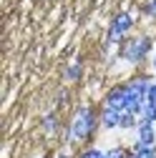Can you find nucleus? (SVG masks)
I'll use <instances>...</instances> for the list:
<instances>
[{"label": "nucleus", "mask_w": 156, "mask_h": 158, "mask_svg": "<svg viewBox=\"0 0 156 158\" xmlns=\"http://www.w3.org/2000/svg\"><path fill=\"white\" fill-rule=\"evenodd\" d=\"M81 158H106V151H101V148H86L81 153Z\"/></svg>", "instance_id": "f8f14e48"}, {"label": "nucleus", "mask_w": 156, "mask_h": 158, "mask_svg": "<svg viewBox=\"0 0 156 158\" xmlns=\"http://www.w3.org/2000/svg\"><path fill=\"white\" fill-rule=\"evenodd\" d=\"M151 50H156L151 35H146V33L131 35V38H126L124 45H121V58H124L126 63H131V65H139V63H144L146 58H149Z\"/></svg>", "instance_id": "f03ea898"}, {"label": "nucleus", "mask_w": 156, "mask_h": 158, "mask_svg": "<svg viewBox=\"0 0 156 158\" xmlns=\"http://www.w3.org/2000/svg\"><path fill=\"white\" fill-rule=\"evenodd\" d=\"M151 65H154V73H156V50H154V60H151Z\"/></svg>", "instance_id": "f3484780"}, {"label": "nucleus", "mask_w": 156, "mask_h": 158, "mask_svg": "<svg viewBox=\"0 0 156 158\" xmlns=\"http://www.w3.org/2000/svg\"><path fill=\"white\" fill-rule=\"evenodd\" d=\"M146 101L156 103V81H151V85H149V95H146Z\"/></svg>", "instance_id": "2eb2a0df"}, {"label": "nucleus", "mask_w": 156, "mask_h": 158, "mask_svg": "<svg viewBox=\"0 0 156 158\" xmlns=\"http://www.w3.org/2000/svg\"><path fill=\"white\" fill-rule=\"evenodd\" d=\"M121 113H124V110H116V108L103 106L98 121H101V126H103L106 131H116V128H119V123H121Z\"/></svg>", "instance_id": "423d86ee"}, {"label": "nucleus", "mask_w": 156, "mask_h": 158, "mask_svg": "<svg viewBox=\"0 0 156 158\" xmlns=\"http://www.w3.org/2000/svg\"><path fill=\"white\" fill-rule=\"evenodd\" d=\"M136 126H139V115L124 110V113H121V123H119V128H121V131H131V128H136Z\"/></svg>", "instance_id": "6e6552de"}, {"label": "nucleus", "mask_w": 156, "mask_h": 158, "mask_svg": "<svg viewBox=\"0 0 156 158\" xmlns=\"http://www.w3.org/2000/svg\"><path fill=\"white\" fill-rule=\"evenodd\" d=\"M98 118H96L93 108L91 106H81L76 110L73 121H71V128H68V141L71 143H83L88 141V138L96 133V128H98Z\"/></svg>", "instance_id": "f257e3e1"}, {"label": "nucleus", "mask_w": 156, "mask_h": 158, "mask_svg": "<svg viewBox=\"0 0 156 158\" xmlns=\"http://www.w3.org/2000/svg\"><path fill=\"white\" fill-rule=\"evenodd\" d=\"M43 126H46V133H55V126H58L55 123V115H48L43 121Z\"/></svg>", "instance_id": "4468645a"}, {"label": "nucleus", "mask_w": 156, "mask_h": 158, "mask_svg": "<svg viewBox=\"0 0 156 158\" xmlns=\"http://www.w3.org/2000/svg\"><path fill=\"white\" fill-rule=\"evenodd\" d=\"M81 73H83V68H81V63H71V65L66 68V81H68V83H73V81H78V78H81Z\"/></svg>", "instance_id": "9d476101"}, {"label": "nucleus", "mask_w": 156, "mask_h": 158, "mask_svg": "<svg viewBox=\"0 0 156 158\" xmlns=\"http://www.w3.org/2000/svg\"><path fill=\"white\" fill-rule=\"evenodd\" d=\"M133 131H136V141H139V143L156 146V128H154V123L141 121V118H139V126H136Z\"/></svg>", "instance_id": "39448f33"}, {"label": "nucleus", "mask_w": 156, "mask_h": 158, "mask_svg": "<svg viewBox=\"0 0 156 158\" xmlns=\"http://www.w3.org/2000/svg\"><path fill=\"white\" fill-rule=\"evenodd\" d=\"M144 15L146 18H156V0H146L144 3Z\"/></svg>", "instance_id": "ddd939ff"}, {"label": "nucleus", "mask_w": 156, "mask_h": 158, "mask_svg": "<svg viewBox=\"0 0 156 158\" xmlns=\"http://www.w3.org/2000/svg\"><path fill=\"white\" fill-rule=\"evenodd\" d=\"M106 158H128V151L121 148V146H116V148H108L106 151Z\"/></svg>", "instance_id": "9b49d317"}, {"label": "nucleus", "mask_w": 156, "mask_h": 158, "mask_svg": "<svg viewBox=\"0 0 156 158\" xmlns=\"http://www.w3.org/2000/svg\"><path fill=\"white\" fill-rule=\"evenodd\" d=\"M131 28H133V15L126 13V10L116 13L113 20H111V25H108V35H106L108 43H124L126 35L131 33Z\"/></svg>", "instance_id": "7ed1b4c3"}, {"label": "nucleus", "mask_w": 156, "mask_h": 158, "mask_svg": "<svg viewBox=\"0 0 156 158\" xmlns=\"http://www.w3.org/2000/svg\"><path fill=\"white\" fill-rule=\"evenodd\" d=\"M103 106L116 108V110H126V83L113 85V88L106 93V98H103Z\"/></svg>", "instance_id": "20e7f679"}, {"label": "nucleus", "mask_w": 156, "mask_h": 158, "mask_svg": "<svg viewBox=\"0 0 156 158\" xmlns=\"http://www.w3.org/2000/svg\"><path fill=\"white\" fill-rule=\"evenodd\" d=\"M128 158H156V146H146L136 141L133 148L128 151Z\"/></svg>", "instance_id": "0eeeda50"}, {"label": "nucleus", "mask_w": 156, "mask_h": 158, "mask_svg": "<svg viewBox=\"0 0 156 158\" xmlns=\"http://www.w3.org/2000/svg\"><path fill=\"white\" fill-rule=\"evenodd\" d=\"M55 158H71V153H66V151H63V153H58Z\"/></svg>", "instance_id": "dca6fc26"}, {"label": "nucleus", "mask_w": 156, "mask_h": 158, "mask_svg": "<svg viewBox=\"0 0 156 158\" xmlns=\"http://www.w3.org/2000/svg\"><path fill=\"white\" fill-rule=\"evenodd\" d=\"M139 118H141V121H149V123H156V103L146 101V103L141 106V113H139Z\"/></svg>", "instance_id": "1a4fd4ad"}]
</instances>
